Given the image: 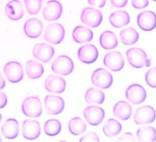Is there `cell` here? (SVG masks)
<instances>
[{"mask_svg":"<svg viewBox=\"0 0 156 142\" xmlns=\"http://www.w3.org/2000/svg\"><path fill=\"white\" fill-rule=\"evenodd\" d=\"M126 59L132 67L140 69L151 66V59L147 57V54L140 48H131L126 52Z\"/></svg>","mask_w":156,"mask_h":142,"instance_id":"1","label":"cell"},{"mask_svg":"<svg viewBox=\"0 0 156 142\" xmlns=\"http://www.w3.org/2000/svg\"><path fill=\"white\" fill-rule=\"evenodd\" d=\"M21 109L26 116L30 118H37L43 112L42 104L37 96H30L25 98L22 102Z\"/></svg>","mask_w":156,"mask_h":142,"instance_id":"2","label":"cell"},{"mask_svg":"<svg viewBox=\"0 0 156 142\" xmlns=\"http://www.w3.org/2000/svg\"><path fill=\"white\" fill-rule=\"evenodd\" d=\"M65 29L60 23H54L47 26L44 31V40L53 44H60L65 37Z\"/></svg>","mask_w":156,"mask_h":142,"instance_id":"3","label":"cell"},{"mask_svg":"<svg viewBox=\"0 0 156 142\" xmlns=\"http://www.w3.org/2000/svg\"><path fill=\"white\" fill-rule=\"evenodd\" d=\"M5 77L10 83H16L23 79V69L21 63L16 61H10L3 67Z\"/></svg>","mask_w":156,"mask_h":142,"instance_id":"4","label":"cell"},{"mask_svg":"<svg viewBox=\"0 0 156 142\" xmlns=\"http://www.w3.org/2000/svg\"><path fill=\"white\" fill-rule=\"evenodd\" d=\"M91 82L96 87L108 89L113 83V76L104 68H98L92 73Z\"/></svg>","mask_w":156,"mask_h":142,"instance_id":"5","label":"cell"},{"mask_svg":"<svg viewBox=\"0 0 156 142\" xmlns=\"http://www.w3.org/2000/svg\"><path fill=\"white\" fill-rule=\"evenodd\" d=\"M80 20L84 24L95 28L101 23L103 20L102 12L92 7H86L82 10Z\"/></svg>","mask_w":156,"mask_h":142,"instance_id":"6","label":"cell"},{"mask_svg":"<svg viewBox=\"0 0 156 142\" xmlns=\"http://www.w3.org/2000/svg\"><path fill=\"white\" fill-rule=\"evenodd\" d=\"M51 70L62 76L70 74L74 69L73 60L66 55H59L51 63Z\"/></svg>","mask_w":156,"mask_h":142,"instance_id":"7","label":"cell"},{"mask_svg":"<svg viewBox=\"0 0 156 142\" xmlns=\"http://www.w3.org/2000/svg\"><path fill=\"white\" fill-rule=\"evenodd\" d=\"M156 119V112L151 105H144L136 110L133 116V121L137 125L152 123Z\"/></svg>","mask_w":156,"mask_h":142,"instance_id":"8","label":"cell"},{"mask_svg":"<svg viewBox=\"0 0 156 142\" xmlns=\"http://www.w3.org/2000/svg\"><path fill=\"white\" fill-rule=\"evenodd\" d=\"M126 98L133 105H140L147 98V92L143 86L138 83H133L126 88Z\"/></svg>","mask_w":156,"mask_h":142,"instance_id":"9","label":"cell"},{"mask_svg":"<svg viewBox=\"0 0 156 142\" xmlns=\"http://www.w3.org/2000/svg\"><path fill=\"white\" fill-rule=\"evenodd\" d=\"M62 14V5L57 0H49L46 2L43 9L42 16L47 21L58 20Z\"/></svg>","mask_w":156,"mask_h":142,"instance_id":"10","label":"cell"},{"mask_svg":"<svg viewBox=\"0 0 156 142\" xmlns=\"http://www.w3.org/2000/svg\"><path fill=\"white\" fill-rule=\"evenodd\" d=\"M103 64L110 70L118 72L124 67L125 61L121 52L114 51H110L104 56Z\"/></svg>","mask_w":156,"mask_h":142,"instance_id":"11","label":"cell"},{"mask_svg":"<svg viewBox=\"0 0 156 142\" xmlns=\"http://www.w3.org/2000/svg\"><path fill=\"white\" fill-rule=\"evenodd\" d=\"M83 114L87 122L94 126L99 125L105 116V110L101 107L96 105H90L85 108Z\"/></svg>","mask_w":156,"mask_h":142,"instance_id":"12","label":"cell"},{"mask_svg":"<svg viewBox=\"0 0 156 142\" xmlns=\"http://www.w3.org/2000/svg\"><path fill=\"white\" fill-rule=\"evenodd\" d=\"M65 108V101L59 96L47 95L44 98V108L48 115L60 114Z\"/></svg>","mask_w":156,"mask_h":142,"instance_id":"13","label":"cell"},{"mask_svg":"<svg viewBox=\"0 0 156 142\" xmlns=\"http://www.w3.org/2000/svg\"><path fill=\"white\" fill-rule=\"evenodd\" d=\"M22 135L27 140H35L41 135V126L38 121L25 119L22 124Z\"/></svg>","mask_w":156,"mask_h":142,"instance_id":"14","label":"cell"},{"mask_svg":"<svg viewBox=\"0 0 156 142\" xmlns=\"http://www.w3.org/2000/svg\"><path fill=\"white\" fill-rule=\"evenodd\" d=\"M138 27L144 31H151L156 27V14L151 10L140 12L136 17Z\"/></svg>","mask_w":156,"mask_h":142,"instance_id":"15","label":"cell"},{"mask_svg":"<svg viewBox=\"0 0 156 142\" xmlns=\"http://www.w3.org/2000/svg\"><path fill=\"white\" fill-rule=\"evenodd\" d=\"M54 55V48L46 43H39L35 44L33 48V55L34 58L42 62H48L52 59Z\"/></svg>","mask_w":156,"mask_h":142,"instance_id":"16","label":"cell"},{"mask_svg":"<svg viewBox=\"0 0 156 142\" xmlns=\"http://www.w3.org/2000/svg\"><path fill=\"white\" fill-rule=\"evenodd\" d=\"M77 57L79 60L83 63H94L98 58V51L93 44H85L79 48Z\"/></svg>","mask_w":156,"mask_h":142,"instance_id":"17","label":"cell"},{"mask_svg":"<svg viewBox=\"0 0 156 142\" xmlns=\"http://www.w3.org/2000/svg\"><path fill=\"white\" fill-rule=\"evenodd\" d=\"M44 87L48 92L61 94L66 90V82L61 76L49 75L44 81Z\"/></svg>","mask_w":156,"mask_h":142,"instance_id":"18","label":"cell"},{"mask_svg":"<svg viewBox=\"0 0 156 142\" xmlns=\"http://www.w3.org/2000/svg\"><path fill=\"white\" fill-rule=\"evenodd\" d=\"M42 30L43 23L37 18H30L23 25L24 34L30 38H37L40 37Z\"/></svg>","mask_w":156,"mask_h":142,"instance_id":"19","label":"cell"},{"mask_svg":"<svg viewBox=\"0 0 156 142\" xmlns=\"http://www.w3.org/2000/svg\"><path fill=\"white\" fill-rule=\"evenodd\" d=\"M5 12L11 20H20L24 15L23 5L20 0H10L5 5Z\"/></svg>","mask_w":156,"mask_h":142,"instance_id":"20","label":"cell"},{"mask_svg":"<svg viewBox=\"0 0 156 142\" xmlns=\"http://www.w3.org/2000/svg\"><path fill=\"white\" fill-rule=\"evenodd\" d=\"M20 132V124L16 119L9 118L6 119L1 127V133L5 138L12 140L18 137Z\"/></svg>","mask_w":156,"mask_h":142,"instance_id":"21","label":"cell"},{"mask_svg":"<svg viewBox=\"0 0 156 142\" xmlns=\"http://www.w3.org/2000/svg\"><path fill=\"white\" fill-rule=\"evenodd\" d=\"M72 37L75 42L82 44L91 41L94 37V34L90 29L83 26H76L72 31Z\"/></svg>","mask_w":156,"mask_h":142,"instance_id":"22","label":"cell"},{"mask_svg":"<svg viewBox=\"0 0 156 142\" xmlns=\"http://www.w3.org/2000/svg\"><path fill=\"white\" fill-rule=\"evenodd\" d=\"M110 24L115 28H121L129 24L130 17L127 12L124 10L115 11L108 17Z\"/></svg>","mask_w":156,"mask_h":142,"instance_id":"23","label":"cell"},{"mask_svg":"<svg viewBox=\"0 0 156 142\" xmlns=\"http://www.w3.org/2000/svg\"><path fill=\"white\" fill-rule=\"evenodd\" d=\"M113 112L114 115L118 119L128 120L132 115V107L126 101H119L114 105Z\"/></svg>","mask_w":156,"mask_h":142,"instance_id":"24","label":"cell"},{"mask_svg":"<svg viewBox=\"0 0 156 142\" xmlns=\"http://www.w3.org/2000/svg\"><path fill=\"white\" fill-rule=\"evenodd\" d=\"M99 43L104 49H113L118 45V39L114 32L105 30L100 35Z\"/></svg>","mask_w":156,"mask_h":142,"instance_id":"25","label":"cell"},{"mask_svg":"<svg viewBox=\"0 0 156 142\" xmlns=\"http://www.w3.org/2000/svg\"><path fill=\"white\" fill-rule=\"evenodd\" d=\"M105 99V95L102 91L95 87L87 89L84 94V100L88 104H98L101 105Z\"/></svg>","mask_w":156,"mask_h":142,"instance_id":"26","label":"cell"},{"mask_svg":"<svg viewBox=\"0 0 156 142\" xmlns=\"http://www.w3.org/2000/svg\"><path fill=\"white\" fill-rule=\"evenodd\" d=\"M26 73L29 79H39L44 73V66L40 62L29 60L26 63Z\"/></svg>","mask_w":156,"mask_h":142,"instance_id":"27","label":"cell"},{"mask_svg":"<svg viewBox=\"0 0 156 142\" xmlns=\"http://www.w3.org/2000/svg\"><path fill=\"white\" fill-rule=\"evenodd\" d=\"M122 126L120 122L115 119H109L103 126V133L108 137H114L122 131Z\"/></svg>","mask_w":156,"mask_h":142,"instance_id":"28","label":"cell"},{"mask_svg":"<svg viewBox=\"0 0 156 142\" xmlns=\"http://www.w3.org/2000/svg\"><path fill=\"white\" fill-rule=\"evenodd\" d=\"M119 37L122 44L125 45H131L137 42L139 34L133 27H127L119 32Z\"/></svg>","mask_w":156,"mask_h":142,"instance_id":"29","label":"cell"},{"mask_svg":"<svg viewBox=\"0 0 156 142\" xmlns=\"http://www.w3.org/2000/svg\"><path fill=\"white\" fill-rule=\"evenodd\" d=\"M68 128L71 134L79 136L85 131L87 126L84 121L80 117H73L69 120Z\"/></svg>","mask_w":156,"mask_h":142,"instance_id":"30","label":"cell"},{"mask_svg":"<svg viewBox=\"0 0 156 142\" xmlns=\"http://www.w3.org/2000/svg\"><path fill=\"white\" fill-rule=\"evenodd\" d=\"M136 137L140 141H155L156 130L153 126H144L136 130Z\"/></svg>","mask_w":156,"mask_h":142,"instance_id":"31","label":"cell"},{"mask_svg":"<svg viewBox=\"0 0 156 142\" xmlns=\"http://www.w3.org/2000/svg\"><path fill=\"white\" fill-rule=\"evenodd\" d=\"M61 122L55 119H50L44 122V131L49 137H55L61 132Z\"/></svg>","mask_w":156,"mask_h":142,"instance_id":"32","label":"cell"},{"mask_svg":"<svg viewBox=\"0 0 156 142\" xmlns=\"http://www.w3.org/2000/svg\"><path fill=\"white\" fill-rule=\"evenodd\" d=\"M24 5L29 14H37L42 7V0H24Z\"/></svg>","mask_w":156,"mask_h":142,"instance_id":"33","label":"cell"},{"mask_svg":"<svg viewBox=\"0 0 156 142\" xmlns=\"http://www.w3.org/2000/svg\"><path fill=\"white\" fill-rule=\"evenodd\" d=\"M145 81L149 87L156 88V67L151 68L146 72Z\"/></svg>","mask_w":156,"mask_h":142,"instance_id":"34","label":"cell"},{"mask_svg":"<svg viewBox=\"0 0 156 142\" xmlns=\"http://www.w3.org/2000/svg\"><path fill=\"white\" fill-rule=\"evenodd\" d=\"M131 4L134 9H142L148 6L149 0H131Z\"/></svg>","mask_w":156,"mask_h":142,"instance_id":"35","label":"cell"},{"mask_svg":"<svg viewBox=\"0 0 156 142\" xmlns=\"http://www.w3.org/2000/svg\"><path fill=\"white\" fill-rule=\"evenodd\" d=\"M99 137L94 132H90L80 139V141H99Z\"/></svg>","mask_w":156,"mask_h":142,"instance_id":"36","label":"cell"},{"mask_svg":"<svg viewBox=\"0 0 156 142\" xmlns=\"http://www.w3.org/2000/svg\"><path fill=\"white\" fill-rule=\"evenodd\" d=\"M128 2V0H110L111 5L115 8L125 7Z\"/></svg>","mask_w":156,"mask_h":142,"instance_id":"37","label":"cell"},{"mask_svg":"<svg viewBox=\"0 0 156 142\" xmlns=\"http://www.w3.org/2000/svg\"><path fill=\"white\" fill-rule=\"evenodd\" d=\"M135 140L133 133L130 132H126L118 139L119 141H133Z\"/></svg>","mask_w":156,"mask_h":142,"instance_id":"38","label":"cell"},{"mask_svg":"<svg viewBox=\"0 0 156 142\" xmlns=\"http://www.w3.org/2000/svg\"><path fill=\"white\" fill-rule=\"evenodd\" d=\"M87 2L90 5L98 8H103L106 4V0H87Z\"/></svg>","mask_w":156,"mask_h":142,"instance_id":"39","label":"cell"},{"mask_svg":"<svg viewBox=\"0 0 156 142\" xmlns=\"http://www.w3.org/2000/svg\"><path fill=\"white\" fill-rule=\"evenodd\" d=\"M7 102L8 98L6 94L3 92H0V109L5 107V105H7Z\"/></svg>","mask_w":156,"mask_h":142,"instance_id":"40","label":"cell"},{"mask_svg":"<svg viewBox=\"0 0 156 142\" xmlns=\"http://www.w3.org/2000/svg\"><path fill=\"white\" fill-rule=\"evenodd\" d=\"M5 87V80H4L2 73H0V90L3 89Z\"/></svg>","mask_w":156,"mask_h":142,"instance_id":"41","label":"cell"},{"mask_svg":"<svg viewBox=\"0 0 156 142\" xmlns=\"http://www.w3.org/2000/svg\"><path fill=\"white\" fill-rule=\"evenodd\" d=\"M2 114L0 113V122H2Z\"/></svg>","mask_w":156,"mask_h":142,"instance_id":"42","label":"cell"},{"mask_svg":"<svg viewBox=\"0 0 156 142\" xmlns=\"http://www.w3.org/2000/svg\"><path fill=\"white\" fill-rule=\"evenodd\" d=\"M0 141H2V138H1V137H0Z\"/></svg>","mask_w":156,"mask_h":142,"instance_id":"43","label":"cell"},{"mask_svg":"<svg viewBox=\"0 0 156 142\" xmlns=\"http://www.w3.org/2000/svg\"><path fill=\"white\" fill-rule=\"evenodd\" d=\"M152 1H154V2H156V0H152Z\"/></svg>","mask_w":156,"mask_h":142,"instance_id":"44","label":"cell"}]
</instances>
